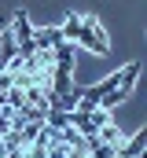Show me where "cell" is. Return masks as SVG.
I'll return each mask as SVG.
<instances>
[{
    "instance_id": "cell-1",
    "label": "cell",
    "mask_w": 147,
    "mask_h": 158,
    "mask_svg": "<svg viewBox=\"0 0 147 158\" xmlns=\"http://www.w3.org/2000/svg\"><path fill=\"white\" fill-rule=\"evenodd\" d=\"M77 44L96 52V55H110V37H107L103 22L96 15H81V37H77Z\"/></svg>"
},
{
    "instance_id": "cell-5",
    "label": "cell",
    "mask_w": 147,
    "mask_h": 158,
    "mask_svg": "<svg viewBox=\"0 0 147 158\" xmlns=\"http://www.w3.org/2000/svg\"><path fill=\"white\" fill-rule=\"evenodd\" d=\"M59 33H63V40H74V44H77V37H81V15H66V19H63V26H59Z\"/></svg>"
},
{
    "instance_id": "cell-3",
    "label": "cell",
    "mask_w": 147,
    "mask_h": 158,
    "mask_svg": "<svg viewBox=\"0 0 147 158\" xmlns=\"http://www.w3.org/2000/svg\"><path fill=\"white\" fill-rule=\"evenodd\" d=\"M140 151H147V125L132 136V140H125V143L118 147V158H136Z\"/></svg>"
},
{
    "instance_id": "cell-4",
    "label": "cell",
    "mask_w": 147,
    "mask_h": 158,
    "mask_svg": "<svg viewBox=\"0 0 147 158\" xmlns=\"http://www.w3.org/2000/svg\"><path fill=\"white\" fill-rule=\"evenodd\" d=\"M96 140H103V143H110V147H121V143H125V132H121V125H118V121L110 118L107 125L96 132Z\"/></svg>"
},
{
    "instance_id": "cell-2",
    "label": "cell",
    "mask_w": 147,
    "mask_h": 158,
    "mask_svg": "<svg viewBox=\"0 0 147 158\" xmlns=\"http://www.w3.org/2000/svg\"><path fill=\"white\" fill-rule=\"evenodd\" d=\"M11 37H15V44H19V55H37V40H33V26H30V15L26 11H15L11 15Z\"/></svg>"
}]
</instances>
